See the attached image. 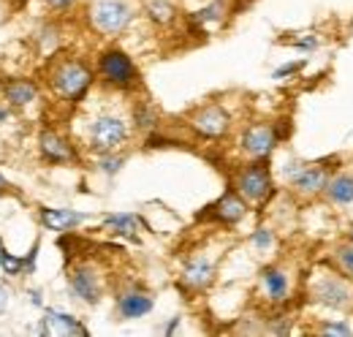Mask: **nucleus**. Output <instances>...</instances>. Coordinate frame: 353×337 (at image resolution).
<instances>
[{
	"mask_svg": "<svg viewBox=\"0 0 353 337\" xmlns=\"http://www.w3.org/2000/svg\"><path fill=\"white\" fill-rule=\"evenodd\" d=\"M44 77L49 93L65 106H79L82 101H88V95L98 82L95 66H90L88 60L79 57V55H54V57H49Z\"/></svg>",
	"mask_w": 353,
	"mask_h": 337,
	"instance_id": "f257e3e1",
	"label": "nucleus"
},
{
	"mask_svg": "<svg viewBox=\"0 0 353 337\" xmlns=\"http://www.w3.org/2000/svg\"><path fill=\"white\" fill-rule=\"evenodd\" d=\"M133 136L136 131L131 126V115L120 109L101 106L85 117V150L90 155L123 150L125 144H131Z\"/></svg>",
	"mask_w": 353,
	"mask_h": 337,
	"instance_id": "f03ea898",
	"label": "nucleus"
},
{
	"mask_svg": "<svg viewBox=\"0 0 353 337\" xmlns=\"http://www.w3.org/2000/svg\"><path fill=\"white\" fill-rule=\"evenodd\" d=\"M95 77L98 84L109 93L133 95L141 90V71L136 60L131 57V52H125L117 44H109L95 55Z\"/></svg>",
	"mask_w": 353,
	"mask_h": 337,
	"instance_id": "7ed1b4c3",
	"label": "nucleus"
},
{
	"mask_svg": "<svg viewBox=\"0 0 353 337\" xmlns=\"http://www.w3.org/2000/svg\"><path fill=\"white\" fill-rule=\"evenodd\" d=\"M139 19V8L133 0H88L85 3V22L101 39H120Z\"/></svg>",
	"mask_w": 353,
	"mask_h": 337,
	"instance_id": "20e7f679",
	"label": "nucleus"
},
{
	"mask_svg": "<svg viewBox=\"0 0 353 337\" xmlns=\"http://www.w3.org/2000/svg\"><path fill=\"white\" fill-rule=\"evenodd\" d=\"M307 299L310 305H315L326 313L353 316V278L329 267L310 280Z\"/></svg>",
	"mask_w": 353,
	"mask_h": 337,
	"instance_id": "39448f33",
	"label": "nucleus"
},
{
	"mask_svg": "<svg viewBox=\"0 0 353 337\" xmlns=\"http://www.w3.org/2000/svg\"><path fill=\"white\" fill-rule=\"evenodd\" d=\"M337 166H332L329 161H299V158H288L280 166V177L285 182V188L291 191V196L302 199V202H312L321 199L332 171Z\"/></svg>",
	"mask_w": 353,
	"mask_h": 337,
	"instance_id": "423d86ee",
	"label": "nucleus"
},
{
	"mask_svg": "<svg viewBox=\"0 0 353 337\" xmlns=\"http://www.w3.org/2000/svg\"><path fill=\"white\" fill-rule=\"evenodd\" d=\"M231 188L250 207H266L272 202V196L277 193L274 171L269 166V161H245L242 166H236L234 177H231Z\"/></svg>",
	"mask_w": 353,
	"mask_h": 337,
	"instance_id": "0eeeda50",
	"label": "nucleus"
},
{
	"mask_svg": "<svg viewBox=\"0 0 353 337\" xmlns=\"http://www.w3.org/2000/svg\"><path fill=\"white\" fill-rule=\"evenodd\" d=\"M185 128L201 142H223L234 131V115L221 101H207L185 115Z\"/></svg>",
	"mask_w": 353,
	"mask_h": 337,
	"instance_id": "6e6552de",
	"label": "nucleus"
},
{
	"mask_svg": "<svg viewBox=\"0 0 353 337\" xmlns=\"http://www.w3.org/2000/svg\"><path fill=\"white\" fill-rule=\"evenodd\" d=\"M283 136L280 128L269 120H253L236 133V153L245 161H269L277 147H280Z\"/></svg>",
	"mask_w": 353,
	"mask_h": 337,
	"instance_id": "1a4fd4ad",
	"label": "nucleus"
},
{
	"mask_svg": "<svg viewBox=\"0 0 353 337\" xmlns=\"http://www.w3.org/2000/svg\"><path fill=\"white\" fill-rule=\"evenodd\" d=\"M65 286H68V294L74 302H79L85 307H95V305H101V299L106 294V275L95 261H77L68 267Z\"/></svg>",
	"mask_w": 353,
	"mask_h": 337,
	"instance_id": "9d476101",
	"label": "nucleus"
},
{
	"mask_svg": "<svg viewBox=\"0 0 353 337\" xmlns=\"http://www.w3.org/2000/svg\"><path fill=\"white\" fill-rule=\"evenodd\" d=\"M259 294L264 299L269 307H285L291 302V294H294V278L288 272L285 264H266L259 269Z\"/></svg>",
	"mask_w": 353,
	"mask_h": 337,
	"instance_id": "9b49d317",
	"label": "nucleus"
},
{
	"mask_svg": "<svg viewBox=\"0 0 353 337\" xmlns=\"http://www.w3.org/2000/svg\"><path fill=\"white\" fill-rule=\"evenodd\" d=\"M215 280H218V258L199 253V256H190L182 264L179 278H176V286L185 294H204V291L212 289Z\"/></svg>",
	"mask_w": 353,
	"mask_h": 337,
	"instance_id": "f8f14e48",
	"label": "nucleus"
},
{
	"mask_svg": "<svg viewBox=\"0 0 353 337\" xmlns=\"http://www.w3.org/2000/svg\"><path fill=\"white\" fill-rule=\"evenodd\" d=\"M36 144H39V155L46 166H71V164H79V158H82L74 139L57 128H44L39 133Z\"/></svg>",
	"mask_w": 353,
	"mask_h": 337,
	"instance_id": "ddd939ff",
	"label": "nucleus"
},
{
	"mask_svg": "<svg viewBox=\"0 0 353 337\" xmlns=\"http://www.w3.org/2000/svg\"><path fill=\"white\" fill-rule=\"evenodd\" d=\"M155 310V294L141 286L128 283L114 294V318L117 321H139Z\"/></svg>",
	"mask_w": 353,
	"mask_h": 337,
	"instance_id": "4468645a",
	"label": "nucleus"
},
{
	"mask_svg": "<svg viewBox=\"0 0 353 337\" xmlns=\"http://www.w3.org/2000/svg\"><path fill=\"white\" fill-rule=\"evenodd\" d=\"M250 204L234 191V188H228V191H223L221 196L207 207V218L212 220V223H218V226H225V229H234V226H239L248 215H250Z\"/></svg>",
	"mask_w": 353,
	"mask_h": 337,
	"instance_id": "2eb2a0df",
	"label": "nucleus"
},
{
	"mask_svg": "<svg viewBox=\"0 0 353 337\" xmlns=\"http://www.w3.org/2000/svg\"><path fill=\"white\" fill-rule=\"evenodd\" d=\"M321 202L329 204V207H337V210H348L353 207V168H334L323 193H321Z\"/></svg>",
	"mask_w": 353,
	"mask_h": 337,
	"instance_id": "dca6fc26",
	"label": "nucleus"
},
{
	"mask_svg": "<svg viewBox=\"0 0 353 337\" xmlns=\"http://www.w3.org/2000/svg\"><path fill=\"white\" fill-rule=\"evenodd\" d=\"M36 218H39L41 229H46V231H57V234L77 231L79 226H85V223L90 220L88 212L65 210V207H41Z\"/></svg>",
	"mask_w": 353,
	"mask_h": 337,
	"instance_id": "f3484780",
	"label": "nucleus"
},
{
	"mask_svg": "<svg viewBox=\"0 0 353 337\" xmlns=\"http://www.w3.org/2000/svg\"><path fill=\"white\" fill-rule=\"evenodd\" d=\"M39 335H88V327L65 313V310H57V307H44V318H39Z\"/></svg>",
	"mask_w": 353,
	"mask_h": 337,
	"instance_id": "a211bd4d",
	"label": "nucleus"
},
{
	"mask_svg": "<svg viewBox=\"0 0 353 337\" xmlns=\"http://www.w3.org/2000/svg\"><path fill=\"white\" fill-rule=\"evenodd\" d=\"M228 14H231L228 0H207L204 6H199L196 11H190V14H188V25L207 36L210 30L221 28L223 22L228 19Z\"/></svg>",
	"mask_w": 353,
	"mask_h": 337,
	"instance_id": "6ab92c4d",
	"label": "nucleus"
},
{
	"mask_svg": "<svg viewBox=\"0 0 353 337\" xmlns=\"http://www.w3.org/2000/svg\"><path fill=\"white\" fill-rule=\"evenodd\" d=\"M3 101L11 109H28L41 101V87L36 79H11L3 84Z\"/></svg>",
	"mask_w": 353,
	"mask_h": 337,
	"instance_id": "aec40b11",
	"label": "nucleus"
},
{
	"mask_svg": "<svg viewBox=\"0 0 353 337\" xmlns=\"http://www.w3.org/2000/svg\"><path fill=\"white\" fill-rule=\"evenodd\" d=\"M131 126L139 136H150V133H158L163 126V117H161V109L147 101V98H136L131 104Z\"/></svg>",
	"mask_w": 353,
	"mask_h": 337,
	"instance_id": "412c9836",
	"label": "nucleus"
},
{
	"mask_svg": "<svg viewBox=\"0 0 353 337\" xmlns=\"http://www.w3.org/2000/svg\"><path fill=\"white\" fill-rule=\"evenodd\" d=\"M103 231L112 237H125V240H139V231L144 229V218L136 212H109L101 218Z\"/></svg>",
	"mask_w": 353,
	"mask_h": 337,
	"instance_id": "4be33fe9",
	"label": "nucleus"
},
{
	"mask_svg": "<svg viewBox=\"0 0 353 337\" xmlns=\"http://www.w3.org/2000/svg\"><path fill=\"white\" fill-rule=\"evenodd\" d=\"M141 14L150 25L166 30L179 22V8L174 0H141Z\"/></svg>",
	"mask_w": 353,
	"mask_h": 337,
	"instance_id": "5701e85b",
	"label": "nucleus"
},
{
	"mask_svg": "<svg viewBox=\"0 0 353 337\" xmlns=\"http://www.w3.org/2000/svg\"><path fill=\"white\" fill-rule=\"evenodd\" d=\"M326 267H332V269H337V272L353 278V242L348 237L337 240L329 248V253H326Z\"/></svg>",
	"mask_w": 353,
	"mask_h": 337,
	"instance_id": "b1692460",
	"label": "nucleus"
},
{
	"mask_svg": "<svg viewBox=\"0 0 353 337\" xmlns=\"http://www.w3.org/2000/svg\"><path fill=\"white\" fill-rule=\"evenodd\" d=\"M33 41L39 46V52L44 55V57H54L57 52H60V44H63V30H60V25L57 22H44L36 33H33Z\"/></svg>",
	"mask_w": 353,
	"mask_h": 337,
	"instance_id": "393cba45",
	"label": "nucleus"
},
{
	"mask_svg": "<svg viewBox=\"0 0 353 337\" xmlns=\"http://www.w3.org/2000/svg\"><path fill=\"white\" fill-rule=\"evenodd\" d=\"M128 164V153L123 150H114V153H101V155H92V168L98 174H103L106 180H114Z\"/></svg>",
	"mask_w": 353,
	"mask_h": 337,
	"instance_id": "a878e982",
	"label": "nucleus"
},
{
	"mask_svg": "<svg viewBox=\"0 0 353 337\" xmlns=\"http://www.w3.org/2000/svg\"><path fill=\"white\" fill-rule=\"evenodd\" d=\"M274 313L272 316H266L261 318L264 321V327H261V335H294V318L288 316V313H283V307H272Z\"/></svg>",
	"mask_w": 353,
	"mask_h": 337,
	"instance_id": "bb28decb",
	"label": "nucleus"
},
{
	"mask_svg": "<svg viewBox=\"0 0 353 337\" xmlns=\"http://www.w3.org/2000/svg\"><path fill=\"white\" fill-rule=\"evenodd\" d=\"M248 245L256 253H261V256H269L277 248V234H274L272 226H256L250 231V237H248Z\"/></svg>",
	"mask_w": 353,
	"mask_h": 337,
	"instance_id": "cd10ccee",
	"label": "nucleus"
},
{
	"mask_svg": "<svg viewBox=\"0 0 353 337\" xmlns=\"http://www.w3.org/2000/svg\"><path fill=\"white\" fill-rule=\"evenodd\" d=\"M312 335L351 337L353 335V321L351 318H326V321H318V324L312 327Z\"/></svg>",
	"mask_w": 353,
	"mask_h": 337,
	"instance_id": "c85d7f7f",
	"label": "nucleus"
},
{
	"mask_svg": "<svg viewBox=\"0 0 353 337\" xmlns=\"http://www.w3.org/2000/svg\"><path fill=\"white\" fill-rule=\"evenodd\" d=\"M3 272H6L8 278H25V275H28V269H25V256L19 258V256H11V253L6 251V256H3Z\"/></svg>",
	"mask_w": 353,
	"mask_h": 337,
	"instance_id": "c756f323",
	"label": "nucleus"
},
{
	"mask_svg": "<svg viewBox=\"0 0 353 337\" xmlns=\"http://www.w3.org/2000/svg\"><path fill=\"white\" fill-rule=\"evenodd\" d=\"M305 68V60H294V63H283L280 68H274L272 71V79L274 82H283V79H291L294 74H299Z\"/></svg>",
	"mask_w": 353,
	"mask_h": 337,
	"instance_id": "7c9ffc66",
	"label": "nucleus"
},
{
	"mask_svg": "<svg viewBox=\"0 0 353 337\" xmlns=\"http://www.w3.org/2000/svg\"><path fill=\"white\" fill-rule=\"evenodd\" d=\"M79 3L82 0H41V6L52 14H71L74 8H79Z\"/></svg>",
	"mask_w": 353,
	"mask_h": 337,
	"instance_id": "2f4dec72",
	"label": "nucleus"
},
{
	"mask_svg": "<svg viewBox=\"0 0 353 337\" xmlns=\"http://www.w3.org/2000/svg\"><path fill=\"white\" fill-rule=\"evenodd\" d=\"M288 44H291L294 49H302V52H315V49L321 46V39L312 36V33H299L296 39H291Z\"/></svg>",
	"mask_w": 353,
	"mask_h": 337,
	"instance_id": "473e14b6",
	"label": "nucleus"
},
{
	"mask_svg": "<svg viewBox=\"0 0 353 337\" xmlns=\"http://www.w3.org/2000/svg\"><path fill=\"white\" fill-rule=\"evenodd\" d=\"M39 251H41V240H36V242H33V248H30V251H28V256H25V269H28V275H30V272H36Z\"/></svg>",
	"mask_w": 353,
	"mask_h": 337,
	"instance_id": "72a5a7b5",
	"label": "nucleus"
},
{
	"mask_svg": "<svg viewBox=\"0 0 353 337\" xmlns=\"http://www.w3.org/2000/svg\"><path fill=\"white\" fill-rule=\"evenodd\" d=\"M11 296H14V291H11V286H6V283H0V316L8 310V305H11Z\"/></svg>",
	"mask_w": 353,
	"mask_h": 337,
	"instance_id": "f704fd0d",
	"label": "nucleus"
},
{
	"mask_svg": "<svg viewBox=\"0 0 353 337\" xmlns=\"http://www.w3.org/2000/svg\"><path fill=\"white\" fill-rule=\"evenodd\" d=\"M28 299L33 307H41L44 310V291L41 289H28Z\"/></svg>",
	"mask_w": 353,
	"mask_h": 337,
	"instance_id": "c9c22d12",
	"label": "nucleus"
},
{
	"mask_svg": "<svg viewBox=\"0 0 353 337\" xmlns=\"http://www.w3.org/2000/svg\"><path fill=\"white\" fill-rule=\"evenodd\" d=\"M11 117H14V109H11V106L3 101V104H0V128L8 126V123H11Z\"/></svg>",
	"mask_w": 353,
	"mask_h": 337,
	"instance_id": "e433bc0d",
	"label": "nucleus"
},
{
	"mask_svg": "<svg viewBox=\"0 0 353 337\" xmlns=\"http://www.w3.org/2000/svg\"><path fill=\"white\" fill-rule=\"evenodd\" d=\"M179 324H182V316H174L166 327H161V335H174L176 329H179Z\"/></svg>",
	"mask_w": 353,
	"mask_h": 337,
	"instance_id": "4c0bfd02",
	"label": "nucleus"
},
{
	"mask_svg": "<svg viewBox=\"0 0 353 337\" xmlns=\"http://www.w3.org/2000/svg\"><path fill=\"white\" fill-rule=\"evenodd\" d=\"M8 188H11V185H8V180H6V177H3V171H0V193H6Z\"/></svg>",
	"mask_w": 353,
	"mask_h": 337,
	"instance_id": "58836bf2",
	"label": "nucleus"
},
{
	"mask_svg": "<svg viewBox=\"0 0 353 337\" xmlns=\"http://www.w3.org/2000/svg\"><path fill=\"white\" fill-rule=\"evenodd\" d=\"M3 256H6V245H3V240H0V269H3Z\"/></svg>",
	"mask_w": 353,
	"mask_h": 337,
	"instance_id": "ea45409f",
	"label": "nucleus"
},
{
	"mask_svg": "<svg viewBox=\"0 0 353 337\" xmlns=\"http://www.w3.org/2000/svg\"><path fill=\"white\" fill-rule=\"evenodd\" d=\"M345 237H348V240H351V242H353V223H351V226H348V229H345Z\"/></svg>",
	"mask_w": 353,
	"mask_h": 337,
	"instance_id": "a19ab883",
	"label": "nucleus"
}]
</instances>
